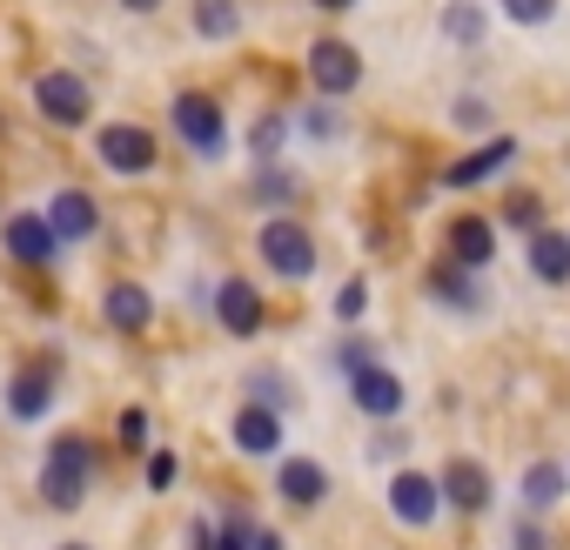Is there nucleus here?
I'll list each match as a JSON object with an SVG mask.
<instances>
[{
	"instance_id": "nucleus-33",
	"label": "nucleus",
	"mask_w": 570,
	"mask_h": 550,
	"mask_svg": "<svg viewBox=\"0 0 570 550\" xmlns=\"http://www.w3.org/2000/svg\"><path fill=\"white\" fill-rule=\"evenodd\" d=\"M450 121L476 135V128H490V101H483V95H456V108H450Z\"/></svg>"
},
{
	"instance_id": "nucleus-5",
	"label": "nucleus",
	"mask_w": 570,
	"mask_h": 550,
	"mask_svg": "<svg viewBox=\"0 0 570 550\" xmlns=\"http://www.w3.org/2000/svg\"><path fill=\"white\" fill-rule=\"evenodd\" d=\"M35 108H41V121H55V128H88L95 88H88L75 68H41V75H35Z\"/></svg>"
},
{
	"instance_id": "nucleus-12",
	"label": "nucleus",
	"mask_w": 570,
	"mask_h": 550,
	"mask_svg": "<svg viewBox=\"0 0 570 550\" xmlns=\"http://www.w3.org/2000/svg\"><path fill=\"white\" fill-rule=\"evenodd\" d=\"M350 403L363 410V416H376V423H396L403 416V403H410V390H403V376L396 370H363V376H350Z\"/></svg>"
},
{
	"instance_id": "nucleus-32",
	"label": "nucleus",
	"mask_w": 570,
	"mask_h": 550,
	"mask_svg": "<svg viewBox=\"0 0 570 550\" xmlns=\"http://www.w3.org/2000/svg\"><path fill=\"white\" fill-rule=\"evenodd\" d=\"M363 310H370V283L356 275V283H343V289H336V323H356Z\"/></svg>"
},
{
	"instance_id": "nucleus-19",
	"label": "nucleus",
	"mask_w": 570,
	"mask_h": 550,
	"mask_svg": "<svg viewBox=\"0 0 570 550\" xmlns=\"http://www.w3.org/2000/svg\"><path fill=\"white\" fill-rule=\"evenodd\" d=\"M235 450L242 456H282V416L262 403H242L235 410Z\"/></svg>"
},
{
	"instance_id": "nucleus-7",
	"label": "nucleus",
	"mask_w": 570,
	"mask_h": 550,
	"mask_svg": "<svg viewBox=\"0 0 570 550\" xmlns=\"http://www.w3.org/2000/svg\"><path fill=\"white\" fill-rule=\"evenodd\" d=\"M215 323H222V336H235V343H255V336H262L268 303H262V289L248 283V275H228V283H215Z\"/></svg>"
},
{
	"instance_id": "nucleus-41",
	"label": "nucleus",
	"mask_w": 570,
	"mask_h": 550,
	"mask_svg": "<svg viewBox=\"0 0 570 550\" xmlns=\"http://www.w3.org/2000/svg\"><path fill=\"white\" fill-rule=\"evenodd\" d=\"M121 8H128V14H155V8H161V0H121Z\"/></svg>"
},
{
	"instance_id": "nucleus-16",
	"label": "nucleus",
	"mask_w": 570,
	"mask_h": 550,
	"mask_svg": "<svg viewBox=\"0 0 570 550\" xmlns=\"http://www.w3.org/2000/svg\"><path fill=\"white\" fill-rule=\"evenodd\" d=\"M101 316H108L115 336H141V330L155 323V296H148L141 283H108V289H101Z\"/></svg>"
},
{
	"instance_id": "nucleus-21",
	"label": "nucleus",
	"mask_w": 570,
	"mask_h": 550,
	"mask_svg": "<svg viewBox=\"0 0 570 550\" xmlns=\"http://www.w3.org/2000/svg\"><path fill=\"white\" fill-rule=\"evenodd\" d=\"M563 490H570V470L543 456V463H530V470H523V490H517V497H523V510H530V517H550V510L563 503Z\"/></svg>"
},
{
	"instance_id": "nucleus-17",
	"label": "nucleus",
	"mask_w": 570,
	"mask_h": 550,
	"mask_svg": "<svg viewBox=\"0 0 570 550\" xmlns=\"http://www.w3.org/2000/svg\"><path fill=\"white\" fill-rule=\"evenodd\" d=\"M430 303H443V310H463V316H483L490 310V296H483V283L470 268H456V262H443V268H430Z\"/></svg>"
},
{
	"instance_id": "nucleus-28",
	"label": "nucleus",
	"mask_w": 570,
	"mask_h": 550,
	"mask_svg": "<svg viewBox=\"0 0 570 550\" xmlns=\"http://www.w3.org/2000/svg\"><path fill=\"white\" fill-rule=\"evenodd\" d=\"M336 370L343 376H363V370H376V336H343V350H336Z\"/></svg>"
},
{
	"instance_id": "nucleus-15",
	"label": "nucleus",
	"mask_w": 570,
	"mask_h": 550,
	"mask_svg": "<svg viewBox=\"0 0 570 550\" xmlns=\"http://www.w3.org/2000/svg\"><path fill=\"white\" fill-rule=\"evenodd\" d=\"M510 161H517V141H510V135H490V141H483V148H470L463 161H450V175H443V181H450V188H483V181H497Z\"/></svg>"
},
{
	"instance_id": "nucleus-29",
	"label": "nucleus",
	"mask_w": 570,
	"mask_h": 550,
	"mask_svg": "<svg viewBox=\"0 0 570 550\" xmlns=\"http://www.w3.org/2000/svg\"><path fill=\"white\" fill-rule=\"evenodd\" d=\"M497 8H503L517 28H543V21H557V0H497Z\"/></svg>"
},
{
	"instance_id": "nucleus-37",
	"label": "nucleus",
	"mask_w": 570,
	"mask_h": 550,
	"mask_svg": "<svg viewBox=\"0 0 570 550\" xmlns=\"http://www.w3.org/2000/svg\"><path fill=\"white\" fill-rule=\"evenodd\" d=\"M215 537H222V530H215L208 517H195V523H188V550H215Z\"/></svg>"
},
{
	"instance_id": "nucleus-8",
	"label": "nucleus",
	"mask_w": 570,
	"mask_h": 550,
	"mask_svg": "<svg viewBox=\"0 0 570 550\" xmlns=\"http://www.w3.org/2000/svg\"><path fill=\"white\" fill-rule=\"evenodd\" d=\"M390 517H396L403 530H430V523L443 517V483L423 477V470H396V483H390Z\"/></svg>"
},
{
	"instance_id": "nucleus-24",
	"label": "nucleus",
	"mask_w": 570,
	"mask_h": 550,
	"mask_svg": "<svg viewBox=\"0 0 570 550\" xmlns=\"http://www.w3.org/2000/svg\"><path fill=\"white\" fill-rule=\"evenodd\" d=\"M195 35H202V41L242 35V8H235V0H195Z\"/></svg>"
},
{
	"instance_id": "nucleus-23",
	"label": "nucleus",
	"mask_w": 570,
	"mask_h": 550,
	"mask_svg": "<svg viewBox=\"0 0 570 550\" xmlns=\"http://www.w3.org/2000/svg\"><path fill=\"white\" fill-rule=\"evenodd\" d=\"M296 195H303V181L289 168H255V181H248V202H262V208H296Z\"/></svg>"
},
{
	"instance_id": "nucleus-31",
	"label": "nucleus",
	"mask_w": 570,
	"mask_h": 550,
	"mask_svg": "<svg viewBox=\"0 0 570 550\" xmlns=\"http://www.w3.org/2000/svg\"><path fill=\"white\" fill-rule=\"evenodd\" d=\"M215 550H255V523H248L242 510H228V517H222V537H215Z\"/></svg>"
},
{
	"instance_id": "nucleus-40",
	"label": "nucleus",
	"mask_w": 570,
	"mask_h": 550,
	"mask_svg": "<svg viewBox=\"0 0 570 550\" xmlns=\"http://www.w3.org/2000/svg\"><path fill=\"white\" fill-rule=\"evenodd\" d=\"M255 550H282V537L275 530H255Z\"/></svg>"
},
{
	"instance_id": "nucleus-20",
	"label": "nucleus",
	"mask_w": 570,
	"mask_h": 550,
	"mask_svg": "<svg viewBox=\"0 0 570 550\" xmlns=\"http://www.w3.org/2000/svg\"><path fill=\"white\" fill-rule=\"evenodd\" d=\"M275 490L289 497L296 510H316V503L330 497V470H323V463H309V456H289V463L275 470Z\"/></svg>"
},
{
	"instance_id": "nucleus-9",
	"label": "nucleus",
	"mask_w": 570,
	"mask_h": 550,
	"mask_svg": "<svg viewBox=\"0 0 570 550\" xmlns=\"http://www.w3.org/2000/svg\"><path fill=\"white\" fill-rule=\"evenodd\" d=\"M436 483H443V503H450L456 517H483V510L497 503V483H490V470H483L476 456H450Z\"/></svg>"
},
{
	"instance_id": "nucleus-36",
	"label": "nucleus",
	"mask_w": 570,
	"mask_h": 550,
	"mask_svg": "<svg viewBox=\"0 0 570 550\" xmlns=\"http://www.w3.org/2000/svg\"><path fill=\"white\" fill-rule=\"evenodd\" d=\"M175 470H181V463H175V450H148V490H168V483H175Z\"/></svg>"
},
{
	"instance_id": "nucleus-3",
	"label": "nucleus",
	"mask_w": 570,
	"mask_h": 550,
	"mask_svg": "<svg viewBox=\"0 0 570 550\" xmlns=\"http://www.w3.org/2000/svg\"><path fill=\"white\" fill-rule=\"evenodd\" d=\"M255 248H262V262H268V275H282V283H309L316 275V235L296 222V215H268L262 222V235H255Z\"/></svg>"
},
{
	"instance_id": "nucleus-25",
	"label": "nucleus",
	"mask_w": 570,
	"mask_h": 550,
	"mask_svg": "<svg viewBox=\"0 0 570 550\" xmlns=\"http://www.w3.org/2000/svg\"><path fill=\"white\" fill-rule=\"evenodd\" d=\"M443 35H450V41H463V48H476V41L490 35V21H483L476 0H450V8H443Z\"/></svg>"
},
{
	"instance_id": "nucleus-22",
	"label": "nucleus",
	"mask_w": 570,
	"mask_h": 550,
	"mask_svg": "<svg viewBox=\"0 0 570 550\" xmlns=\"http://www.w3.org/2000/svg\"><path fill=\"white\" fill-rule=\"evenodd\" d=\"M242 396H248V403H262V410H275V416H282V410L296 403L289 376H282L275 363H248V370H242Z\"/></svg>"
},
{
	"instance_id": "nucleus-4",
	"label": "nucleus",
	"mask_w": 570,
	"mask_h": 550,
	"mask_svg": "<svg viewBox=\"0 0 570 550\" xmlns=\"http://www.w3.org/2000/svg\"><path fill=\"white\" fill-rule=\"evenodd\" d=\"M303 75H309V88H316L323 101H343V95L363 88V55H356L343 35H316L309 55H303Z\"/></svg>"
},
{
	"instance_id": "nucleus-27",
	"label": "nucleus",
	"mask_w": 570,
	"mask_h": 550,
	"mask_svg": "<svg viewBox=\"0 0 570 550\" xmlns=\"http://www.w3.org/2000/svg\"><path fill=\"white\" fill-rule=\"evenodd\" d=\"M503 228H510V235H523V242H530V235H537V228H543V195H530V188H517V195H510V202H503Z\"/></svg>"
},
{
	"instance_id": "nucleus-39",
	"label": "nucleus",
	"mask_w": 570,
	"mask_h": 550,
	"mask_svg": "<svg viewBox=\"0 0 570 550\" xmlns=\"http://www.w3.org/2000/svg\"><path fill=\"white\" fill-rule=\"evenodd\" d=\"M309 8H323V14H350L356 0H309Z\"/></svg>"
},
{
	"instance_id": "nucleus-14",
	"label": "nucleus",
	"mask_w": 570,
	"mask_h": 550,
	"mask_svg": "<svg viewBox=\"0 0 570 550\" xmlns=\"http://www.w3.org/2000/svg\"><path fill=\"white\" fill-rule=\"evenodd\" d=\"M443 248H450V262H456V268L483 275V268L497 262V228H490L483 215H456V222L443 228Z\"/></svg>"
},
{
	"instance_id": "nucleus-11",
	"label": "nucleus",
	"mask_w": 570,
	"mask_h": 550,
	"mask_svg": "<svg viewBox=\"0 0 570 550\" xmlns=\"http://www.w3.org/2000/svg\"><path fill=\"white\" fill-rule=\"evenodd\" d=\"M55 376H61V356H55V350H48L41 363L14 370V383H8V416H14V423L48 416V403H55Z\"/></svg>"
},
{
	"instance_id": "nucleus-18",
	"label": "nucleus",
	"mask_w": 570,
	"mask_h": 550,
	"mask_svg": "<svg viewBox=\"0 0 570 550\" xmlns=\"http://www.w3.org/2000/svg\"><path fill=\"white\" fill-rule=\"evenodd\" d=\"M530 275H537V283L543 289H570V235L563 228H537L530 235Z\"/></svg>"
},
{
	"instance_id": "nucleus-6",
	"label": "nucleus",
	"mask_w": 570,
	"mask_h": 550,
	"mask_svg": "<svg viewBox=\"0 0 570 550\" xmlns=\"http://www.w3.org/2000/svg\"><path fill=\"white\" fill-rule=\"evenodd\" d=\"M95 155H101V168H115V175H148L155 168V128H141V121H101L95 128Z\"/></svg>"
},
{
	"instance_id": "nucleus-10",
	"label": "nucleus",
	"mask_w": 570,
	"mask_h": 550,
	"mask_svg": "<svg viewBox=\"0 0 570 550\" xmlns=\"http://www.w3.org/2000/svg\"><path fill=\"white\" fill-rule=\"evenodd\" d=\"M0 242H8V255L28 262V268H48V262L61 255V235H55L48 215H35V208H14L8 222H0Z\"/></svg>"
},
{
	"instance_id": "nucleus-38",
	"label": "nucleus",
	"mask_w": 570,
	"mask_h": 550,
	"mask_svg": "<svg viewBox=\"0 0 570 550\" xmlns=\"http://www.w3.org/2000/svg\"><path fill=\"white\" fill-rule=\"evenodd\" d=\"M517 550H543V530H537V517H523V523H517Z\"/></svg>"
},
{
	"instance_id": "nucleus-35",
	"label": "nucleus",
	"mask_w": 570,
	"mask_h": 550,
	"mask_svg": "<svg viewBox=\"0 0 570 550\" xmlns=\"http://www.w3.org/2000/svg\"><path fill=\"white\" fill-rule=\"evenodd\" d=\"M403 450H410V430H390V423H383V430L370 436V456H383V463H403Z\"/></svg>"
},
{
	"instance_id": "nucleus-1",
	"label": "nucleus",
	"mask_w": 570,
	"mask_h": 550,
	"mask_svg": "<svg viewBox=\"0 0 570 550\" xmlns=\"http://www.w3.org/2000/svg\"><path fill=\"white\" fill-rule=\"evenodd\" d=\"M95 443L88 436H55L48 456H41V503L48 510H81L88 490H95Z\"/></svg>"
},
{
	"instance_id": "nucleus-34",
	"label": "nucleus",
	"mask_w": 570,
	"mask_h": 550,
	"mask_svg": "<svg viewBox=\"0 0 570 550\" xmlns=\"http://www.w3.org/2000/svg\"><path fill=\"white\" fill-rule=\"evenodd\" d=\"M115 436H121V450L135 456V450L148 443V410H121V423H115Z\"/></svg>"
},
{
	"instance_id": "nucleus-30",
	"label": "nucleus",
	"mask_w": 570,
	"mask_h": 550,
	"mask_svg": "<svg viewBox=\"0 0 570 550\" xmlns=\"http://www.w3.org/2000/svg\"><path fill=\"white\" fill-rule=\"evenodd\" d=\"M296 128H303L309 141H336V135H343V121H336V108H330V101H316V108H303V121H296Z\"/></svg>"
},
{
	"instance_id": "nucleus-13",
	"label": "nucleus",
	"mask_w": 570,
	"mask_h": 550,
	"mask_svg": "<svg viewBox=\"0 0 570 550\" xmlns=\"http://www.w3.org/2000/svg\"><path fill=\"white\" fill-rule=\"evenodd\" d=\"M48 228L61 235V248H81V242H95V235H101V208H95V195H81V188H61V195L48 202Z\"/></svg>"
},
{
	"instance_id": "nucleus-26",
	"label": "nucleus",
	"mask_w": 570,
	"mask_h": 550,
	"mask_svg": "<svg viewBox=\"0 0 570 550\" xmlns=\"http://www.w3.org/2000/svg\"><path fill=\"white\" fill-rule=\"evenodd\" d=\"M296 135V121L289 115H262L255 121V135H248V155L262 161V168H275V155H282V141H289Z\"/></svg>"
},
{
	"instance_id": "nucleus-42",
	"label": "nucleus",
	"mask_w": 570,
	"mask_h": 550,
	"mask_svg": "<svg viewBox=\"0 0 570 550\" xmlns=\"http://www.w3.org/2000/svg\"><path fill=\"white\" fill-rule=\"evenodd\" d=\"M61 550H88V543H61Z\"/></svg>"
},
{
	"instance_id": "nucleus-2",
	"label": "nucleus",
	"mask_w": 570,
	"mask_h": 550,
	"mask_svg": "<svg viewBox=\"0 0 570 550\" xmlns=\"http://www.w3.org/2000/svg\"><path fill=\"white\" fill-rule=\"evenodd\" d=\"M168 128H175V141H181L188 155H202V161H222V155H228V115H222V101L202 95V88H181V95L168 101Z\"/></svg>"
}]
</instances>
